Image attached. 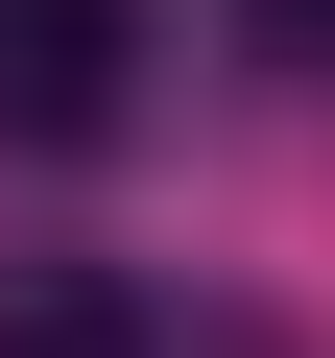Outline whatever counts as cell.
<instances>
[{
  "instance_id": "obj_1",
  "label": "cell",
  "mask_w": 335,
  "mask_h": 358,
  "mask_svg": "<svg viewBox=\"0 0 335 358\" xmlns=\"http://www.w3.org/2000/svg\"><path fill=\"white\" fill-rule=\"evenodd\" d=\"M0 96H25L48 143H72V120H120V0H0Z\"/></svg>"
}]
</instances>
